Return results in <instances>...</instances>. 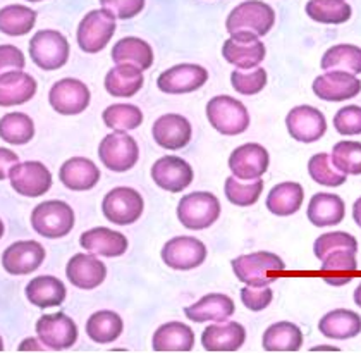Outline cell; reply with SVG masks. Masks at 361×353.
I'll return each mask as SVG.
<instances>
[{
	"label": "cell",
	"instance_id": "6da1fadb",
	"mask_svg": "<svg viewBox=\"0 0 361 353\" xmlns=\"http://www.w3.org/2000/svg\"><path fill=\"white\" fill-rule=\"evenodd\" d=\"M231 264H233V270L238 280L245 282L246 286H255V288L272 285L277 280V276L274 274L286 270V262L272 252L239 255Z\"/></svg>",
	"mask_w": 361,
	"mask_h": 353
},
{
	"label": "cell",
	"instance_id": "7a4b0ae2",
	"mask_svg": "<svg viewBox=\"0 0 361 353\" xmlns=\"http://www.w3.org/2000/svg\"><path fill=\"white\" fill-rule=\"evenodd\" d=\"M276 25V13L272 7L262 0H246L231 11L227 16L226 30L229 35L246 31L257 37H265Z\"/></svg>",
	"mask_w": 361,
	"mask_h": 353
},
{
	"label": "cell",
	"instance_id": "3957f363",
	"mask_svg": "<svg viewBox=\"0 0 361 353\" xmlns=\"http://www.w3.org/2000/svg\"><path fill=\"white\" fill-rule=\"evenodd\" d=\"M207 117L221 135L236 136L250 128V114L243 102L229 95H217L207 104Z\"/></svg>",
	"mask_w": 361,
	"mask_h": 353
},
{
	"label": "cell",
	"instance_id": "277c9868",
	"mask_svg": "<svg viewBox=\"0 0 361 353\" xmlns=\"http://www.w3.org/2000/svg\"><path fill=\"white\" fill-rule=\"evenodd\" d=\"M219 215H221V202L209 191H193L179 200L178 219L188 229H207L217 221Z\"/></svg>",
	"mask_w": 361,
	"mask_h": 353
},
{
	"label": "cell",
	"instance_id": "5b68a950",
	"mask_svg": "<svg viewBox=\"0 0 361 353\" xmlns=\"http://www.w3.org/2000/svg\"><path fill=\"white\" fill-rule=\"evenodd\" d=\"M116 16L105 9L90 11L78 26V45L86 54H98L109 45L116 33Z\"/></svg>",
	"mask_w": 361,
	"mask_h": 353
},
{
	"label": "cell",
	"instance_id": "8992f818",
	"mask_svg": "<svg viewBox=\"0 0 361 353\" xmlns=\"http://www.w3.org/2000/svg\"><path fill=\"white\" fill-rule=\"evenodd\" d=\"M31 226L45 238H62L74 227V210L62 200L42 202L31 212Z\"/></svg>",
	"mask_w": 361,
	"mask_h": 353
},
{
	"label": "cell",
	"instance_id": "52a82bcc",
	"mask_svg": "<svg viewBox=\"0 0 361 353\" xmlns=\"http://www.w3.org/2000/svg\"><path fill=\"white\" fill-rule=\"evenodd\" d=\"M98 157L107 169L126 172L136 166L140 159V147L126 131H114L98 145Z\"/></svg>",
	"mask_w": 361,
	"mask_h": 353
},
{
	"label": "cell",
	"instance_id": "ba28073f",
	"mask_svg": "<svg viewBox=\"0 0 361 353\" xmlns=\"http://www.w3.org/2000/svg\"><path fill=\"white\" fill-rule=\"evenodd\" d=\"M30 56L43 71H57L69 59V42L56 30H42L31 38Z\"/></svg>",
	"mask_w": 361,
	"mask_h": 353
},
{
	"label": "cell",
	"instance_id": "9c48e42d",
	"mask_svg": "<svg viewBox=\"0 0 361 353\" xmlns=\"http://www.w3.org/2000/svg\"><path fill=\"white\" fill-rule=\"evenodd\" d=\"M145 209L143 197L129 186H117L105 195L102 212L107 221L117 226H129L141 217Z\"/></svg>",
	"mask_w": 361,
	"mask_h": 353
},
{
	"label": "cell",
	"instance_id": "30bf717a",
	"mask_svg": "<svg viewBox=\"0 0 361 353\" xmlns=\"http://www.w3.org/2000/svg\"><path fill=\"white\" fill-rule=\"evenodd\" d=\"M222 56L229 64L238 69H255L264 62L267 56L265 43L260 42V37L246 31L233 33L222 45Z\"/></svg>",
	"mask_w": 361,
	"mask_h": 353
},
{
	"label": "cell",
	"instance_id": "8fae6325",
	"mask_svg": "<svg viewBox=\"0 0 361 353\" xmlns=\"http://www.w3.org/2000/svg\"><path fill=\"white\" fill-rule=\"evenodd\" d=\"M207 258L205 243L193 237H176L162 249V261L167 268L191 270L200 268Z\"/></svg>",
	"mask_w": 361,
	"mask_h": 353
},
{
	"label": "cell",
	"instance_id": "7c38bea8",
	"mask_svg": "<svg viewBox=\"0 0 361 353\" xmlns=\"http://www.w3.org/2000/svg\"><path fill=\"white\" fill-rule=\"evenodd\" d=\"M11 184L23 197H42L52 188V172L37 160L16 164L9 171Z\"/></svg>",
	"mask_w": 361,
	"mask_h": 353
},
{
	"label": "cell",
	"instance_id": "4fadbf2b",
	"mask_svg": "<svg viewBox=\"0 0 361 353\" xmlns=\"http://www.w3.org/2000/svg\"><path fill=\"white\" fill-rule=\"evenodd\" d=\"M286 128L291 138L301 143H315L327 131V119L317 107L298 105L286 116Z\"/></svg>",
	"mask_w": 361,
	"mask_h": 353
},
{
	"label": "cell",
	"instance_id": "5bb4252c",
	"mask_svg": "<svg viewBox=\"0 0 361 353\" xmlns=\"http://www.w3.org/2000/svg\"><path fill=\"white\" fill-rule=\"evenodd\" d=\"M92 100L88 86L74 78H64L50 88L49 102L52 109L62 116H76L86 111Z\"/></svg>",
	"mask_w": 361,
	"mask_h": 353
},
{
	"label": "cell",
	"instance_id": "9a60e30c",
	"mask_svg": "<svg viewBox=\"0 0 361 353\" xmlns=\"http://www.w3.org/2000/svg\"><path fill=\"white\" fill-rule=\"evenodd\" d=\"M38 340L49 350H68L78 340V325L66 313L42 316L37 323Z\"/></svg>",
	"mask_w": 361,
	"mask_h": 353
},
{
	"label": "cell",
	"instance_id": "2e32d148",
	"mask_svg": "<svg viewBox=\"0 0 361 353\" xmlns=\"http://www.w3.org/2000/svg\"><path fill=\"white\" fill-rule=\"evenodd\" d=\"M270 155L260 143H245L234 148L229 157V169L241 181H255L269 171Z\"/></svg>",
	"mask_w": 361,
	"mask_h": 353
},
{
	"label": "cell",
	"instance_id": "e0dca14e",
	"mask_svg": "<svg viewBox=\"0 0 361 353\" xmlns=\"http://www.w3.org/2000/svg\"><path fill=\"white\" fill-rule=\"evenodd\" d=\"M209 80V71L198 64H178L164 71L157 80L160 92L169 95H184L196 92Z\"/></svg>",
	"mask_w": 361,
	"mask_h": 353
},
{
	"label": "cell",
	"instance_id": "ac0fdd59",
	"mask_svg": "<svg viewBox=\"0 0 361 353\" xmlns=\"http://www.w3.org/2000/svg\"><path fill=\"white\" fill-rule=\"evenodd\" d=\"M312 90L319 99L325 102H344L360 95L361 81L356 74L346 71H325L315 78Z\"/></svg>",
	"mask_w": 361,
	"mask_h": 353
},
{
	"label": "cell",
	"instance_id": "d6986e66",
	"mask_svg": "<svg viewBox=\"0 0 361 353\" xmlns=\"http://www.w3.org/2000/svg\"><path fill=\"white\" fill-rule=\"evenodd\" d=\"M193 167L176 155H164L152 166V179L169 193H180L193 183Z\"/></svg>",
	"mask_w": 361,
	"mask_h": 353
},
{
	"label": "cell",
	"instance_id": "ffe728a7",
	"mask_svg": "<svg viewBox=\"0 0 361 353\" xmlns=\"http://www.w3.org/2000/svg\"><path fill=\"white\" fill-rule=\"evenodd\" d=\"M45 261V249L35 240L16 241L2 255V265L13 276L35 273Z\"/></svg>",
	"mask_w": 361,
	"mask_h": 353
},
{
	"label": "cell",
	"instance_id": "44dd1931",
	"mask_svg": "<svg viewBox=\"0 0 361 353\" xmlns=\"http://www.w3.org/2000/svg\"><path fill=\"white\" fill-rule=\"evenodd\" d=\"M152 135L155 143L166 150H180L191 141L190 121L180 114H164L153 123Z\"/></svg>",
	"mask_w": 361,
	"mask_h": 353
},
{
	"label": "cell",
	"instance_id": "7402d4cb",
	"mask_svg": "<svg viewBox=\"0 0 361 353\" xmlns=\"http://www.w3.org/2000/svg\"><path fill=\"white\" fill-rule=\"evenodd\" d=\"M66 276L80 289H95L107 277V268L93 253H78L68 262Z\"/></svg>",
	"mask_w": 361,
	"mask_h": 353
},
{
	"label": "cell",
	"instance_id": "603a6c76",
	"mask_svg": "<svg viewBox=\"0 0 361 353\" xmlns=\"http://www.w3.org/2000/svg\"><path fill=\"white\" fill-rule=\"evenodd\" d=\"M236 311L233 298L224 293H210L184 309V316L193 323H224Z\"/></svg>",
	"mask_w": 361,
	"mask_h": 353
},
{
	"label": "cell",
	"instance_id": "cb8c5ba5",
	"mask_svg": "<svg viewBox=\"0 0 361 353\" xmlns=\"http://www.w3.org/2000/svg\"><path fill=\"white\" fill-rule=\"evenodd\" d=\"M37 93V81L25 71L0 74V107H14L30 102Z\"/></svg>",
	"mask_w": 361,
	"mask_h": 353
},
{
	"label": "cell",
	"instance_id": "d4e9b609",
	"mask_svg": "<svg viewBox=\"0 0 361 353\" xmlns=\"http://www.w3.org/2000/svg\"><path fill=\"white\" fill-rule=\"evenodd\" d=\"M245 328L234 321L212 324L202 335V345L207 352H236L245 345Z\"/></svg>",
	"mask_w": 361,
	"mask_h": 353
},
{
	"label": "cell",
	"instance_id": "484cf974",
	"mask_svg": "<svg viewBox=\"0 0 361 353\" xmlns=\"http://www.w3.org/2000/svg\"><path fill=\"white\" fill-rule=\"evenodd\" d=\"M80 243L90 253L102 255V257H121L126 253L129 245L128 238L123 233L102 226L85 231Z\"/></svg>",
	"mask_w": 361,
	"mask_h": 353
},
{
	"label": "cell",
	"instance_id": "4316f807",
	"mask_svg": "<svg viewBox=\"0 0 361 353\" xmlns=\"http://www.w3.org/2000/svg\"><path fill=\"white\" fill-rule=\"evenodd\" d=\"M346 205L344 200L336 193H315L308 202L306 217L317 227L336 226L344 221Z\"/></svg>",
	"mask_w": 361,
	"mask_h": 353
},
{
	"label": "cell",
	"instance_id": "83f0119b",
	"mask_svg": "<svg viewBox=\"0 0 361 353\" xmlns=\"http://www.w3.org/2000/svg\"><path fill=\"white\" fill-rule=\"evenodd\" d=\"M61 181L66 188L73 191H88L100 179V169L95 166V162L86 157H73L62 164Z\"/></svg>",
	"mask_w": 361,
	"mask_h": 353
},
{
	"label": "cell",
	"instance_id": "f1b7e54d",
	"mask_svg": "<svg viewBox=\"0 0 361 353\" xmlns=\"http://www.w3.org/2000/svg\"><path fill=\"white\" fill-rule=\"evenodd\" d=\"M143 71L131 64H116L105 76V90L109 95L131 99L143 88Z\"/></svg>",
	"mask_w": 361,
	"mask_h": 353
},
{
	"label": "cell",
	"instance_id": "f546056e",
	"mask_svg": "<svg viewBox=\"0 0 361 353\" xmlns=\"http://www.w3.org/2000/svg\"><path fill=\"white\" fill-rule=\"evenodd\" d=\"M152 345L155 352H191L195 347V333L184 323H166L155 331Z\"/></svg>",
	"mask_w": 361,
	"mask_h": 353
},
{
	"label": "cell",
	"instance_id": "4dcf8cb0",
	"mask_svg": "<svg viewBox=\"0 0 361 353\" xmlns=\"http://www.w3.org/2000/svg\"><path fill=\"white\" fill-rule=\"evenodd\" d=\"M319 331L325 338L351 340L361 333V317L348 309H336L322 317Z\"/></svg>",
	"mask_w": 361,
	"mask_h": 353
},
{
	"label": "cell",
	"instance_id": "1f68e13d",
	"mask_svg": "<svg viewBox=\"0 0 361 353\" xmlns=\"http://www.w3.org/2000/svg\"><path fill=\"white\" fill-rule=\"evenodd\" d=\"M305 200V190L300 183H279L267 195V209L279 217H288L301 209Z\"/></svg>",
	"mask_w": 361,
	"mask_h": 353
},
{
	"label": "cell",
	"instance_id": "d6a6232c",
	"mask_svg": "<svg viewBox=\"0 0 361 353\" xmlns=\"http://www.w3.org/2000/svg\"><path fill=\"white\" fill-rule=\"evenodd\" d=\"M64 282L54 276H38L33 277L26 286V297L33 305L40 309L57 307L66 300Z\"/></svg>",
	"mask_w": 361,
	"mask_h": 353
},
{
	"label": "cell",
	"instance_id": "836d02e7",
	"mask_svg": "<svg viewBox=\"0 0 361 353\" xmlns=\"http://www.w3.org/2000/svg\"><path fill=\"white\" fill-rule=\"evenodd\" d=\"M112 61L116 64H131L147 71L153 64V50L148 42L136 37L121 38L112 49Z\"/></svg>",
	"mask_w": 361,
	"mask_h": 353
},
{
	"label": "cell",
	"instance_id": "e575fe53",
	"mask_svg": "<svg viewBox=\"0 0 361 353\" xmlns=\"http://www.w3.org/2000/svg\"><path fill=\"white\" fill-rule=\"evenodd\" d=\"M262 345L267 352H298L303 345V333L296 324L281 321L267 328Z\"/></svg>",
	"mask_w": 361,
	"mask_h": 353
},
{
	"label": "cell",
	"instance_id": "d590c367",
	"mask_svg": "<svg viewBox=\"0 0 361 353\" xmlns=\"http://www.w3.org/2000/svg\"><path fill=\"white\" fill-rule=\"evenodd\" d=\"M124 323L119 313L112 311H98L93 313L86 323V333L90 340L98 345L114 343L121 335H123Z\"/></svg>",
	"mask_w": 361,
	"mask_h": 353
},
{
	"label": "cell",
	"instance_id": "8d00e7d4",
	"mask_svg": "<svg viewBox=\"0 0 361 353\" xmlns=\"http://www.w3.org/2000/svg\"><path fill=\"white\" fill-rule=\"evenodd\" d=\"M320 68L324 71H346L361 74V49L351 43H337L322 56Z\"/></svg>",
	"mask_w": 361,
	"mask_h": 353
},
{
	"label": "cell",
	"instance_id": "74e56055",
	"mask_svg": "<svg viewBox=\"0 0 361 353\" xmlns=\"http://www.w3.org/2000/svg\"><path fill=\"white\" fill-rule=\"evenodd\" d=\"M37 13L21 4H11L0 9V31L9 37H23L35 28Z\"/></svg>",
	"mask_w": 361,
	"mask_h": 353
},
{
	"label": "cell",
	"instance_id": "f35d334b",
	"mask_svg": "<svg viewBox=\"0 0 361 353\" xmlns=\"http://www.w3.org/2000/svg\"><path fill=\"white\" fill-rule=\"evenodd\" d=\"M305 11L310 19L322 25H343L353 14L346 0H308Z\"/></svg>",
	"mask_w": 361,
	"mask_h": 353
},
{
	"label": "cell",
	"instance_id": "ab89813d",
	"mask_svg": "<svg viewBox=\"0 0 361 353\" xmlns=\"http://www.w3.org/2000/svg\"><path fill=\"white\" fill-rule=\"evenodd\" d=\"M35 136L33 119L25 112H9L0 119V138L11 145H25Z\"/></svg>",
	"mask_w": 361,
	"mask_h": 353
},
{
	"label": "cell",
	"instance_id": "60d3db41",
	"mask_svg": "<svg viewBox=\"0 0 361 353\" xmlns=\"http://www.w3.org/2000/svg\"><path fill=\"white\" fill-rule=\"evenodd\" d=\"M262 191H264V179L255 181H241L236 176H229L224 184V193L233 205L251 207L258 202Z\"/></svg>",
	"mask_w": 361,
	"mask_h": 353
},
{
	"label": "cell",
	"instance_id": "b9f144b4",
	"mask_svg": "<svg viewBox=\"0 0 361 353\" xmlns=\"http://www.w3.org/2000/svg\"><path fill=\"white\" fill-rule=\"evenodd\" d=\"M102 119L114 131H131L143 123V112L133 104H114L105 109Z\"/></svg>",
	"mask_w": 361,
	"mask_h": 353
},
{
	"label": "cell",
	"instance_id": "7bdbcfd3",
	"mask_svg": "<svg viewBox=\"0 0 361 353\" xmlns=\"http://www.w3.org/2000/svg\"><path fill=\"white\" fill-rule=\"evenodd\" d=\"M334 166L346 176L361 174V141H337L331 155Z\"/></svg>",
	"mask_w": 361,
	"mask_h": 353
},
{
	"label": "cell",
	"instance_id": "ee69618b",
	"mask_svg": "<svg viewBox=\"0 0 361 353\" xmlns=\"http://www.w3.org/2000/svg\"><path fill=\"white\" fill-rule=\"evenodd\" d=\"M308 174L315 183L332 188L341 186V184L346 183L348 179V176L344 174V172H341L336 166H334L331 155L324 154V152L310 157Z\"/></svg>",
	"mask_w": 361,
	"mask_h": 353
},
{
	"label": "cell",
	"instance_id": "f6af8a7d",
	"mask_svg": "<svg viewBox=\"0 0 361 353\" xmlns=\"http://www.w3.org/2000/svg\"><path fill=\"white\" fill-rule=\"evenodd\" d=\"M267 71L264 68H255V69H248V71H243V69H234L231 73V85L233 88L236 90L239 95H257L260 93L262 90L267 86Z\"/></svg>",
	"mask_w": 361,
	"mask_h": 353
},
{
	"label": "cell",
	"instance_id": "bcb514c9",
	"mask_svg": "<svg viewBox=\"0 0 361 353\" xmlns=\"http://www.w3.org/2000/svg\"><path fill=\"white\" fill-rule=\"evenodd\" d=\"M336 250H351L356 253L358 252V241L346 231H334V233L322 234L313 243V253L319 261L327 257L329 253L336 252Z\"/></svg>",
	"mask_w": 361,
	"mask_h": 353
},
{
	"label": "cell",
	"instance_id": "7dc6e473",
	"mask_svg": "<svg viewBox=\"0 0 361 353\" xmlns=\"http://www.w3.org/2000/svg\"><path fill=\"white\" fill-rule=\"evenodd\" d=\"M334 128L343 136L361 135V107L360 105H346L339 109L334 116Z\"/></svg>",
	"mask_w": 361,
	"mask_h": 353
},
{
	"label": "cell",
	"instance_id": "c3c4849f",
	"mask_svg": "<svg viewBox=\"0 0 361 353\" xmlns=\"http://www.w3.org/2000/svg\"><path fill=\"white\" fill-rule=\"evenodd\" d=\"M355 255L356 253L351 252V250H336V252L329 253L327 257L320 261L322 273H355L358 269V262H356Z\"/></svg>",
	"mask_w": 361,
	"mask_h": 353
},
{
	"label": "cell",
	"instance_id": "681fc988",
	"mask_svg": "<svg viewBox=\"0 0 361 353\" xmlns=\"http://www.w3.org/2000/svg\"><path fill=\"white\" fill-rule=\"evenodd\" d=\"M274 300V292L269 286L264 288H255V286H246L241 289V301L245 304L246 309L253 312L265 311Z\"/></svg>",
	"mask_w": 361,
	"mask_h": 353
},
{
	"label": "cell",
	"instance_id": "f907efd6",
	"mask_svg": "<svg viewBox=\"0 0 361 353\" xmlns=\"http://www.w3.org/2000/svg\"><path fill=\"white\" fill-rule=\"evenodd\" d=\"M100 4L116 19H131L145 9V0H100Z\"/></svg>",
	"mask_w": 361,
	"mask_h": 353
},
{
	"label": "cell",
	"instance_id": "816d5d0a",
	"mask_svg": "<svg viewBox=\"0 0 361 353\" xmlns=\"http://www.w3.org/2000/svg\"><path fill=\"white\" fill-rule=\"evenodd\" d=\"M26 66L25 54L14 45H0V74L7 71H23Z\"/></svg>",
	"mask_w": 361,
	"mask_h": 353
},
{
	"label": "cell",
	"instance_id": "f5cc1de1",
	"mask_svg": "<svg viewBox=\"0 0 361 353\" xmlns=\"http://www.w3.org/2000/svg\"><path fill=\"white\" fill-rule=\"evenodd\" d=\"M19 162L18 154H14L9 148H0V181L9 176V171Z\"/></svg>",
	"mask_w": 361,
	"mask_h": 353
},
{
	"label": "cell",
	"instance_id": "db71d44e",
	"mask_svg": "<svg viewBox=\"0 0 361 353\" xmlns=\"http://www.w3.org/2000/svg\"><path fill=\"white\" fill-rule=\"evenodd\" d=\"M26 350H37V352H42L43 347L38 345V341L35 338H28L23 341L21 345H19V352H26Z\"/></svg>",
	"mask_w": 361,
	"mask_h": 353
},
{
	"label": "cell",
	"instance_id": "11a10c76",
	"mask_svg": "<svg viewBox=\"0 0 361 353\" xmlns=\"http://www.w3.org/2000/svg\"><path fill=\"white\" fill-rule=\"evenodd\" d=\"M353 276H344V277H331V276H324V281L327 282V285H332V286H343V285H348V282H351Z\"/></svg>",
	"mask_w": 361,
	"mask_h": 353
},
{
	"label": "cell",
	"instance_id": "9f6ffc18",
	"mask_svg": "<svg viewBox=\"0 0 361 353\" xmlns=\"http://www.w3.org/2000/svg\"><path fill=\"white\" fill-rule=\"evenodd\" d=\"M353 219H355V222L361 227V197L356 200L355 205H353Z\"/></svg>",
	"mask_w": 361,
	"mask_h": 353
},
{
	"label": "cell",
	"instance_id": "6f0895ef",
	"mask_svg": "<svg viewBox=\"0 0 361 353\" xmlns=\"http://www.w3.org/2000/svg\"><path fill=\"white\" fill-rule=\"evenodd\" d=\"M355 304L358 305V307L361 309V282H360L358 288L355 289Z\"/></svg>",
	"mask_w": 361,
	"mask_h": 353
},
{
	"label": "cell",
	"instance_id": "680465c9",
	"mask_svg": "<svg viewBox=\"0 0 361 353\" xmlns=\"http://www.w3.org/2000/svg\"><path fill=\"white\" fill-rule=\"evenodd\" d=\"M2 234H4V222L2 219H0V238H2Z\"/></svg>",
	"mask_w": 361,
	"mask_h": 353
},
{
	"label": "cell",
	"instance_id": "91938a15",
	"mask_svg": "<svg viewBox=\"0 0 361 353\" xmlns=\"http://www.w3.org/2000/svg\"><path fill=\"white\" fill-rule=\"evenodd\" d=\"M4 350V341H2V338H0V352Z\"/></svg>",
	"mask_w": 361,
	"mask_h": 353
},
{
	"label": "cell",
	"instance_id": "94428289",
	"mask_svg": "<svg viewBox=\"0 0 361 353\" xmlns=\"http://www.w3.org/2000/svg\"><path fill=\"white\" fill-rule=\"evenodd\" d=\"M28 2H42V0H28Z\"/></svg>",
	"mask_w": 361,
	"mask_h": 353
}]
</instances>
